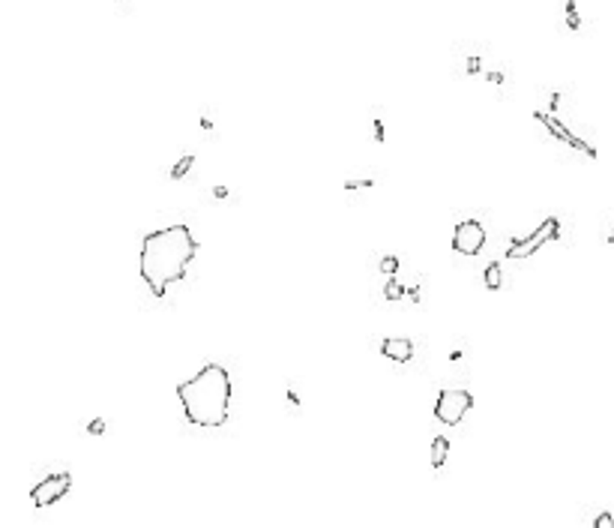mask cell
Segmentation results:
<instances>
[{
  "instance_id": "obj_1",
  "label": "cell",
  "mask_w": 614,
  "mask_h": 528,
  "mask_svg": "<svg viewBox=\"0 0 614 528\" xmlns=\"http://www.w3.org/2000/svg\"><path fill=\"white\" fill-rule=\"evenodd\" d=\"M195 252H198V243L186 225H171V228H162V232L147 234L144 243H141V255H138L141 280L147 282V288L156 297H162L168 292V285H174L186 276Z\"/></svg>"
},
{
  "instance_id": "obj_2",
  "label": "cell",
  "mask_w": 614,
  "mask_h": 528,
  "mask_svg": "<svg viewBox=\"0 0 614 528\" xmlns=\"http://www.w3.org/2000/svg\"><path fill=\"white\" fill-rule=\"evenodd\" d=\"M177 396L183 402L189 423L204 426V430L222 426L231 408V375L225 366L207 363L198 370V375L177 387Z\"/></svg>"
},
{
  "instance_id": "obj_3",
  "label": "cell",
  "mask_w": 614,
  "mask_h": 528,
  "mask_svg": "<svg viewBox=\"0 0 614 528\" xmlns=\"http://www.w3.org/2000/svg\"><path fill=\"white\" fill-rule=\"evenodd\" d=\"M470 405H474L470 391H456V387H447V391H440L438 402H435V417L440 423H447V426H456V423H461V417L470 412Z\"/></svg>"
},
{
  "instance_id": "obj_4",
  "label": "cell",
  "mask_w": 614,
  "mask_h": 528,
  "mask_svg": "<svg viewBox=\"0 0 614 528\" xmlns=\"http://www.w3.org/2000/svg\"><path fill=\"white\" fill-rule=\"evenodd\" d=\"M558 234H560V222H558V219H546V222H542L530 237H525V241H519V243H512V246L507 249V255H509V258H528V255L537 252L542 243L558 241Z\"/></svg>"
},
{
  "instance_id": "obj_5",
  "label": "cell",
  "mask_w": 614,
  "mask_h": 528,
  "mask_svg": "<svg viewBox=\"0 0 614 528\" xmlns=\"http://www.w3.org/2000/svg\"><path fill=\"white\" fill-rule=\"evenodd\" d=\"M69 490H72V477L69 474H48L43 483L33 486V492H30V501H33V507H52L54 501H60Z\"/></svg>"
},
{
  "instance_id": "obj_6",
  "label": "cell",
  "mask_w": 614,
  "mask_h": 528,
  "mask_svg": "<svg viewBox=\"0 0 614 528\" xmlns=\"http://www.w3.org/2000/svg\"><path fill=\"white\" fill-rule=\"evenodd\" d=\"M482 243H486V228H482L477 219H465V222H459L456 232H452V249L461 255H477Z\"/></svg>"
},
{
  "instance_id": "obj_7",
  "label": "cell",
  "mask_w": 614,
  "mask_h": 528,
  "mask_svg": "<svg viewBox=\"0 0 614 528\" xmlns=\"http://www.w3.org/2000/svg\"><path fill=\"white\" fill-rule=\"evenodd\" d=\"M381 354L392 363H408L414 357V342L405 340V336H390V340L381 342Z\"/></svg>"
},
{
  "instance_id": "obj_8",
  "label": "cell",
  "mask_w": 614,
  "mask_h": 528,
  "mask_svg": "<svg viewBox=\"0 0 614 528\" xmlns=\"http://www.w3.org/2000/svg\"><path fill=\"white\" fill-rule=\"evenodd\" d=\"M537 121H542V123H546V126L551 129V133H555V135L560 138V142H567L569 147H576V151H581V153L593 156V147H588V142H581V138H576V135H572L569 129H567V126H563V123L558 121V117H551V114H537Z\"/></svg>"
},
{
  "instance_id": "obj_9",
  "label": "cell",
  "mask_w": 614,
  "mask_h": 528,
  "mask_svg": "<svg viewBox=\"0 0 614 528\" xmlns=\"http://www.w3.org/2000/svg\"><path fill=\"white\" fill-rule=\"evenodd\" d=\"M447 460H450V438L438 435L435 442H431V465H435V468H444Z\"/></svg>"
},
{
  "instance_id": "obj_10",
  "label": "cell",
  "mask_w": 614,
  "mask_h": 528,
  "mask_svg": "<svg viewBox=\"0 0 614 528\" xmlns=\"http://www.w3.org/2000/svg\"><path fill=\"white\" fill-rule=\"evenodd\" d=\"M500 280H503L500 267H498V264H489V267H486V285L491 288V292H498V288H500Z\"/></svg>"
},
{
  "instance_id": "obj_11",
  "label": "cell",
  "mask_w": 614,
  "mask_h": 528,
  "mask_svg": "<svg viewBox=\"0 0 614 528\" xmlns=\"http://www.w3.org/2000/svg\"><path fill=\"white\" fill-rule=\"evenodd\" d=\"M597 528H614V520H611V513H602V516H597V522H593Z\"/></svg>"
},
{
  "instance_id": "obj_12",
  "label": "cell",
  "mask_w": 614,
  "mask_h": 528,
  "mask_svg": "<svg viewBox=\"0 0 614 528\" xmlns=\"http://www.w3.org/2000/svg\"><path fill=\"white\" fill-rule=\"evenodd\" d=\"M399 294H401V285H399V282H390V285H387V297H390V301H396Z\"/></svg>"
},
{
  "instance_id": "obj_13",
  "label": "cell",
  "mask_w": 614,
  "mask_h": 528,
  "mask_svg": "<svg viewBox=\"0 0 614 528\" xmlns=\"http://www.w3.org/2000/svg\"><path fill=\"white\" fill-rule=\"evenodd\" d=\"M396 264H399L396 258H384V271H387V273H396Z\"/></svg>"
}]
</instances>
